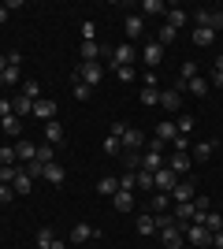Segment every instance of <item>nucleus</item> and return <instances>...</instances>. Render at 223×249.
<instances>
[{"label":"nucleus","instance_id":"nucleus-4","mask_svg":"<svg viewBox=\"0 0 223 249\" xmlns=\"http://www.w3.org/2000/svg\"><path fill=\"white\" fill-rule=\"evenodd\" d=\"M160 108H164L168 115H179V112H182V93L175 89V86L160 89Z\"/></svg>","mask_w":223,"mask_h":249},{"label":"nucleus","instance_id":"nucleus-28","mask_svg":"<svg viewBox=\"0 0 223 249\" xmlns=\"http://www.w3.org/2000/svg\"><path fill=\"white\" fill-rule=\"evenodd\" d=\"M22 97H30V101H41V82H37V78H26V82H22Z\"/></svg>","mask_w":223,"mask_h":249},{"label":"nucleus","instance_id":"nucleus-2","mask_svg":"<svg viewBox=\"0 0 223 249\" xmlns=\"http://www.w3.org/2000/svg\"><path fill=\"white\" fill-rule=\"evenodd\" d=\"M182 238L190 242V246L205 249V246H212V231L205 227V223H186V227H182Z\"/></svg>","mask_w":223,"mask_h":249},{"label":"nucleus","instance_id":"nucleus-13","mask_svg":"<svg viewBox=\"0 0 223 249\" xmlns=\"http://www.w3.org/2000/svg\"><path fill=\"white\" fill-rule=\"evenodd\" d=\"M15 156H19L22 164H30V160H37V145H34L30 138H19L15 142Z\"/></svg>","mask_w":223,"mask_h":249},{"label":"nucleus","instance_id":"nucleus-8","mask_svg":"<svg viewBox=\"0 0 223 249\" xmlns=\"http://www.w3.org/2000/svg\"><path fill=\"white\" fill-rule=\"evenodd\" d=\"M171 197H175V205H182V201H193V197H197V186H193L190 178H179V182H175V190H171Z\"/></svg>","mask_w":223,"mask_h":249},{"label":"nucleus","instance_id":"nucleus-30","mask_svg":"<svg viewBox=\"0 0 223 249\" xmlns=\"http://www.w3.org/2000/svg\"><path fill=\"white\" fill-rule=\"evenodd\" d=\"M104 153H108V156H123V138L108 134V138H104Z\"/></svg>","mask_w":223,"mask_h":249},{"label":"nucleus","instance_id":"nucleus-40","mask_svg":"<svg viewBox=\"0 0 223 249\" xmlns=\"http://www.w3.org/2000/svg\"><path fill=\"white\" fill-rule=\"evenodd\" d=\"M93 97V86H86V82H74V101H89Z\"/></svg>","mask_w":223,"mask_h":249},{"label":"nucleus","instance_id":"nucleus-15","mask_svg":"<svg viewBox=\"0 0 223 249\" xmlns=\"http://www.w3.org/2000/svg\"><path fill=\"white\" fill-rule=\"evenodd\" d=\"M112 208H116V212H134V190H116Z\"/></svg>","mask_w":223,"mask_h":249},{"label":"nucleus","instance_id":"nucleus-36","mask_svg":"<svg viewBox=\"0 0 223 249\" xmlns=\"http://www.w3.org/2000/svg\"><path fill=\"white\" fill-rule=\"evenodd\" d=\"M56 242V234H52V227H41L37 231V249H49Z\"/></svg>","mask_w":223,"mask_h":249},{"label":"nucleus","instance_id":"nucleus-14","mask_svg":"<svg viewBox=\"0 0 223 249\" xmlns=\"http://www.w3.org/2000/svg\"><path fill=\"white\" fill-rule=\"evenodd\" d=\"M168 167H171V171H175V175H186V171H190V167H193V160H190V153H171V160H168Z\"/></svg>","mask_w":223,"mask_h":249},{"label":"nucleus","instance_id":"nucleus-55","mask_svg":"<svg viewBox=\"0 0 223 249\" xmlns=\"http://www.w3.org/2000/svg\"><path fill=\"white\" fill-rule=\"evenodd\" d=\"M212 86H220V89H223V71H212Z\"/></svg>","mask_w":223,"mask_h":249},{"label":"nucleus","instance_id":"nucleus-44","mask_svg":"<svg viewBox=\"0 0 223 249\" xmlns=\"http://www.w3.org/2000/svg\"><path fill=\"white\" fill-rule=\"evenodd\" d=\"M193 15V22H197V26H208V19H212V8H201V11H190Z\"/></svg>","mask_w":223,"mask_h":249},{"label":"nucleus","instance_id":"nucleus-11","mask_svg":"<svg viewBox=\"0 0 223 249\" xmlns=\"http://www.w3.org/2000/svg\"><path fill=\"white\" fill-rule=\"evenodd\" d=\"M141 145H145V134L134 130V126H127V134H123V153H141Z\"/></svg>","mask_w":223,"mask_h":249},{"label":"nucleus","instance_id":"nucleus-58","mask_svg":"<svg viewBox=\"0 0 223 249\" xmlns=\"http://www.w3.org/2000/svg\"><path fill=\"white\" fill-rule=\"evenodd\" d=\"M4 67H8V56H0V74H4Z\"/></svg>","mask_w":223,"mask_h":249},{"label":"nucleus","instance_id":"nucleus-6","mask_svg":"<svg viewBox=\"0 0 223 249\" xmlns=\"http://www.w3.org/2000/svg\"><path fill=\"white\" fill-rule=\"evenodd\" d=\"M141 171H153V175H156V171H160V167H168V156H164V153H160V149H149V153L145 156H141Z\"/></svg>","mask_w":223,"mask_h":249},{"label":"nucleus","instance_id":"nucleus-57","mask_svg":"<svg viewBox=\"0 0 223 249\" xmlns=\"http://www.w3.org/2000/svg\"><path fill=\"white\" fill-rule=\"evenodd\" d=\"M49 249H71V246H67V242H60V238H56V242H52V246H49Z\"/></svg>","mask_w":223,"mask_h":249},{"label":"nucleus","instance_id":"nucleus-56","mask_svg":"<svg viewBox=\"0 0 223 249\" xmlns=\"http://www.w3.org/2000/svg\"><path fill=\"white\" fill-rule=\"evenodd\" d=\"M8 15H11V11L4 8V4H0V26H4V22H8Z\"/></svg>","mask_w":223,"mask_h":249},{"label":"nucleus","instance_id":"nucleus-19","mask_svg":"<svg viewBox=\"0 0 223 249\" xmlns=\"http://www.w3.org/2000/svg\"><path fill=\"white\" fill-rule=\"evenodd\" d=\"M11 115H19V119H26V115H34V101L30 97H11Z\"/></svg>","mask_w":223,"mask_h":249},{"label":"nucleus","instance_id":"nucleus-21","mask_svg":"<svg viewBox=\"0 0 223 249\" xmlns=\"http://www.w3.org/2000/svg\"><path fill=\"white\" fill-rule=\"evenodd\" d=\"M212 41H216V30H208V26H193V45H197V49H208Z\"/></svg>","mask_w":223,"mask_h":249},{"label":"nucleus","instance_id":"nucleus-16","mask_svg":"<svg viewBox=\"0 0 223 249\" xmlns=\"http://www.w3.org/2000/svg\"><path fill=\"white\" fill-rule=\"evenodd\" d=\"M41 134H45V145H60V142H64V126L56 123V119H49V123L41 126Z\"/></svg>","mask_w":223,"mask_h":249},{"label":"nucleus","instance_id":"nucleus-59","mask_svg":"<svg viewBox=\"0 0 223 249\" xmlns=\"http://www.w3.org/2000/svg\"><path fill=\"white\" fill-rule=\"evenodd\" d=\"M216 71H223V56H216Z\"/></svg>","mask_w":223,"mask_h":249},{"label":"nucleus","instance_id":"nucleus-49","mask_svg":"<svg viewBox=\"0 0 223 249\" xmlns=\"http://www.w3.org/2000/svg\"><path fill=\"white\" fill-rule=\"evenodd\" d=\"M37 160H41V164H52V145H37Z\"/></svg>","mask_w":223,"mask_h":249},{"label":"nucleus","instance_id":"nucleus-47","mask_svg":"<svg viewBox=\"0 0 223 249\" xmlns=\"http://www.w3.org/2000/svg\"><path fill=\"white\" fill-rule=\"evenodd\" d=\"M175 153H190V134H179V138H175Z\"/></svg>","mask_w":223,"mask_h":249},{"label":"nucleus","instance_id":"nucleus-53","mask_svg":"<svg viewBox=\"0 0 223 249\" xmlns=\"http://www.w3.org/2000/svg\"><path fill=\"white\" fill-rule=\"evenodd\" d=\"M4 115H11V101H0V119Z\"/></svg>","mask_w":223,"mask_h":249},{"label":"nucleus","instance_id":"nucleus-46","mask_svg":"<svg viewBox=\"0 0 223 249\" xmlns=\"http://www.w3.org/2000/svg\"><path fill=\"white\" fill-rule=\"evenodd\" d=\"M19 78H22V71H19V67H4V86H15Z\"/></svg>","mask_w":223,"mask_h":249},{"label":"nucleus","instance_id":"nucleus-27","mask_svg":"<svg viewBox=\"0 0 223 249\" xmlns=\"http://www.w3.org/2000/svg\"><path fill=\"white\" fill-rule=\"evenodd\" d=\"M0 126H4V134H22V119H19V115H4Z\"/></svg>","mask_w":223,"mask_h":249},{"label":"nucleus","instance_id":"nucleus-41","mask_svg":"<svg viewBox=\"0 0 223 249\" xmlns=\"http://www.w3.org/2000/svg\"><path fill=\"white\" fill-rule=\"evenodd\" d=\"M175 126H179V134H190V130H193V115H186V112H182L179 119H175Z\"/></svg>","mask_w":223,"mask_h":249},{"label":"nucleus","instance_id":"nucleus-54","mask_svg":"<svg viewBox=\"0 0 223 249\" xmlns=\"http://www.w3.org/2000/svg\"><path fill=\"white\" fill-rule=\"evenodd\" d=\"M212 246H216V249H223V231H216V234H212Z\"/></svg>","mask_w":223,"mask_h":249},{"label":"nucleus","instance_id":"nucleus-7","mask_svg":"<svg viewBox=\"0 0 223 249\" xmlns=\"http://www.w3.org/2000/svg\"><path fill=\"white\" fill-rule=\"evenodd\" d=\"M156 234L164 238V246H168V249H182V242H186V238H182V227H179V223H171V227H160Z\"/></svg>","mask_w":223,"mask_h":249},{"label":"nucleus","instance_id":"nucleus-5","mask_svg":"<svg viewBox=\"0 0 223 249\" xmlns=\"http://www.w3.org/2000/svg\"><path fill=\"white\" fill-rule=\"evenodd\" d=\"M160 60H164V45H160V41H145V45H141V63H145L149 71L160 67Z\"/></svg>","mask_w":223,"mask_h":249},{"label":"nucleus","instance_id":"nucleus-50","mask_svg":"<svg viewBox=\"0 0 223 249\" xmlns=\"http://www.w3.org/2000/svg\"><path fill=\"white\" fill-rule=\"evenodd\" d=\"M208 30H223V11L212 8V19H208Z\"/></svg>","mask_w":223,"mask_h":249},{"label":"nucleus","instance_id":"nucleus-32","mask_svg":"<svg viewBox=\"0 0 223 249\" xmlns=\"http://www.w3.org/2000/svg\"><path fill=\"white\" fill-rule=\"evenodd\" d=\"M186 89H190L193 97H205V93H208V82H205L201 74H197V78H190V82H186Z\"/></svg>","mask_w":223,"mask_h":249},{"label":"nucleus","instance_id":"nucleus-45","mask_svg":"<svg viewBox=\"0 0 223 249\" xmlns=\"http://www.w3.org/2000/svg\"><path fill=\"white\" fill-rule=\"evenodd\" d=\"M112 71H116V78H119V82H134V74H138L134 67H112Z\"/></svg>","mask_w":223,"mask_h":249},{"label":"nucleus","instance_id":"nucleus-1","mask_svg":"<svg viewBox=\"0 0 223 249\" xmlns=\"http://www.w3.org/2000/svg\"><path fill=\"white\" fill-rule=\"evenodd\" d=\"M101 78H104V67H101V60L93 63H78V71H74V82H86V86H101Z\"/></svg>","mask_w":223,"mask_h":249},{"label":"nucleus","instance_id":"nucleus-37","mask_svg":"<svg viewBox=\"0 0 223 249\" xmlns=\"http://www.w3.org/2000/svg\"><path fill=\"white\" fill-rule=\"evenodd\" d=\"M168 212V194H153V216H164Z\"/></svg>","mask_w":223,"mask_h":249},{"label":"nucleus","instance_id":"nucleus-17","mask_svg":"<svg viewBox=\"0 0 223 249\" xmlns=\"http://www.w3.org/2000/svg\"><path fill=\"white\" fill-rule=\"evenodd\" d=\"M45 178H49V186H64L67 182V171H64V164H45Z\"/></svg>","mask_w":223,"mask_h":249},{"label":"nucleus","instance_id":"nucleus-22","mask_svg":"<svg viewBox=\"0 0 223 249\" xmlns=\"http://www.w3.org/2000/svg\"><path fill=\"white\" fill-rule=\"evenodd\" d=\"M116 190H119V178H112V175L97 178V194H101V197H116Z\"/></svg>","mask_w":223,"mask_h":249},{"label":"nucleus","instance_id":"nucleus-33","mask_svg":"<svg viewBox=\"0 0 223 249\" xmlns=\"http://www.w3.org/2000/svg\"><path fill=\"white\" fill-rule=\"evenodd\" d=\"M134 182H138L141 190H156V182H153V171H141V167L134 171Z\"/></svg>","mask_w":223,"mask_h":249},{"label":"nucleus","instance_id":"nucleus-39","mask_svg":"<svg viewBox=\"0 0 223 249\" xmlns=\"http://www.w3.org/2000/svg\"><path fill=\"white\" fill-rule=\"evenodd\" d=\"M141 104H145V108H153V104H160V89H141Z\"/></svg>","mask_w":223,"mask_h":249},{"label":"nucleus","instance_id":"nucleus-9","mask_svg":"<svg viewBox=\"0 0 223 249\" xmlns=\"http://www.w3.org/2000/svg\"><path fill=\"white\" fill-rule=\"evenodd\" d=\"M123 30H127V41L134 45L141 34H145V19H141V15H127V19H123Z\"/></svg>","mask_w":223,"mask_h":249},{"label":"nucleus","instance_id":"nucleus-35","mask_svg":"<svg viewBox=\"0 0 223 249\" xmlns=\"http://www.w3.org/2000/svg\"><path fill=\"white\" fill-rule=\"evenodd\" d=\"M15 160H19V156H15V145H0V167H11Z\"/></svg>","mask_w":223,"mask_h":249},{"label":"nucleus","instance_id":"nucleus-26","mask_svg":"<svg viewBox=\"0 0 223 249\" xmlns=\"http://www.w3.org/2000/svg\"><path fill=\"white\" fill-rule=\"evenodd\" d=\"M138 234H141V238L156 234V216H138Z\"/></svg>","mask_w":223,"mask_h":249},{"label":"nucleus","instance_id":"nucleus-31","mask_svg":"<svg viewBox=\"0 0 223 249\" xmlns=\"http://www.w3.org/2000/svg\"><path fill=\"white\" fill-rule=\"evenodd\" d=\"M160 11H168L164 0H145V4H141V19H145V15H160Z\"/></svg>","mask_w":223,"mask_h":249},{"label":"nucleus","instance_id":"nucleus-52","mask_svg":"<svg viewBox=\"0 0 223 249\" xmlns=\"http://www.w3.org/2000/svg\"><path fill=\"white\" fill-rule=\"evenodd\" d=\"M134 186H138V182H134V171H127V175L119 178V190H134Z\"/></svg>","mask_w":223,"mask_h":249},{"label":"nucleus","instance_id":"nucleus-48","mask_svg":"<svg viewBox=\"0 0 223 249\" xmlns=\"http://www.w3.org/2000/svg\"><path fill=\"white\" fill-rule=\"evenodd\" d=\"M175 34H179L175 26H164V30H160V45H171V41H175Z\"/></svg>","mask_w":223,"mask_h":249},{"label":"nucleus","instance_id":"nucleus-3","mask_svg":"<svg viewBox=\"0 0 223 249\" xmlns=\"http://www.w3.org/2000/svg\"><path fill=\"white\" fill-rule=\"evenodd\" d=\"M134 56H138V45H130V41H123V45H116L112 49V67H134Z\"/></svg>","mask_w":223,"mask_h":249},{"label":"nucleus","instance_id":"nucleus-12","mask_svg":"<svg viewBox=\"0 0 223 249\" xmlns=\"http://www.w3.org/2000/svg\"><path fill=\"white\" fill-rule=\"evenodd\" d=\"M153 182H156V194H164V190H175V182H179V175H175L171 167H160L156 175H153Z\"/></svg>","mask_w":223,"mask_h":249},{"label":"nucleus","instance_id":"nucleus-18","mask_svg":"<svg viewBox=\"0 0 223 249\" xmlns=\"http://www.w3.org/2000/svg\"><path fill=\"white\" fill-rule=\"evenodd\" d=\"M153 130H156V142H164V145L179 138V126L171 123V119H164V123H156V126H153Z\"/></svg>","mask_w":223,"mask_h":249},{"label":"nucleus","instance_id":"nucleus-24","mask_svg":"<svg viewBox=\"0 0 223 249\" xmlns=\"http://www.w3.org/2000/svg\"><path fill=\"white\" fill-rule=\"evenodd\" d=\"M11 190H15V194H22V197H26V194H30V190H34V178L26 175V171H19V175H15V182H11Z\"/></svg>","mask_w":223,"mask_h":249},{"label":"nucleus","instance_id":"nucleus-20","mask_svg":"<svg viewBox=\"0 0 223 249\" xmlns=\"http://www.w3.org/2000/svg\"><path fill=\"white\" fill-rule=\"evenodd\" d=\"M34 115H37L41 123L56 119V101H34Z\"/></svg>","mask_w":223,"mask_h":249},{"label":"nucleus","instance_id":"nucleus-10","mask_svg":"<svg viewBox=\"0 0 223 249\" xmlns=\"http://www.w3.org/2000/svg\"><path fill=\"white\" fill-rule=\"evenodd\" d=\"M89 238H101V231L89 227V223H74L71 227V242L74 246H82V242H89Z\"/></svg>","mask_w":223,"mask_h":249},{"label":"nucleus","instance_id":"nucleus-25","mask_svg":"<svg viewBox=\"0 0 223 249\" xmlns=\"http://www.w3.org/2000/svg\"><path fill=\"white\" fill-rule=\"evenodd\" d=\"M212 153H216V142H197L193 153H190V160H208Z\"/></svg>","mask_w":223,"mask_h":249},{"label":"nucleus","instance_id":"nucleus-42","mask_svg":"<svg viewBox=\"0 0 223 249\" xmlns=\"http://www.w3.org/2000/svg\"><path fill=\"white\" fill-rule=\"evenodd\" d=\"M82 41H97V22H93V19L82 22Z\"/></svg>","mask_w":223,"mask_h":249},{"label":"nucleus","instance_id":"nucleus-34","mask_svg":"<svg viewBox=\"0 0 223 249\" xmlns=\"http://www.w3.org/2000/svg\"><path fill=\"white\" fill-rule=\"evenodd\" d=\"M190 78H197V63L186 60V63L179 67V82H190Z\"/></svg>","mask_w":223,"mask_h":249},{"label":"nucleus","instance_id":"nucleus-23","mask_svg":"<svg viewBox=\"0 0 223 249\" xmlns=\"http://www.w3.org/2000/svg\"><path fill=\"white\" fill-rule=\"evenodd\" d=\"M193 223H205L212 234H216V231H223V216H220V212H205V216H197Z\"/></svg>","mask_w":223,"mask_h":249},{"label":"nucleus","instance_id":"nucleus-51","mask_svg":"<svg viewBox=\"0 0 223 249\" xmlns=\"http://www.w3.org/2000/svg\"><path fill=\"white\" fill-rule=\"evenodd\" d=\"M11 197H15V190H11L8 182H0V205H8Z\"/></svg>","mask_w":223,"mask_h":249},{"label":"nucleus","instance_id":"nucleus-29","mask_svg":"<svg viewBox=\"0 0 223 249\" xmlns=\"http://www.w3.org/2000/svg\"><path fill=\"white\" fill-rule=\"evenodd\" d=\"M186 19H190V11H182V8H168V26H175V30H179Z\"/></svg>","mask_w":223,"mask_h":249},{"label":"nucleus","instance_id":"nucleus-38","mask_svg":"<svg viewBox=\"0 0 223 249\" xmlns=\"http://www.w3.org/2000/svg\"><path fill=\"white\" fill-rule=\"evenodd\" d=\"M193 208H197V216L212 212V201H208V194H197V197H193Z\"/></svg>","mask_w":223,"mask_h":249},{"label":"nucleus","instance_id":"nucleus-43","mask_svg":"<svg viewBox=\"0 0 223 249\" xmlns=\"http://www.w3.org/2000/svg\"><path fill=\"white\" fill-rule=\"evenodd\" d=\"M26 175L30 178H45V164L41 160H30V164H26Z\"/></svg>","mask_w":223,"mask_h":249}]
</instances>
